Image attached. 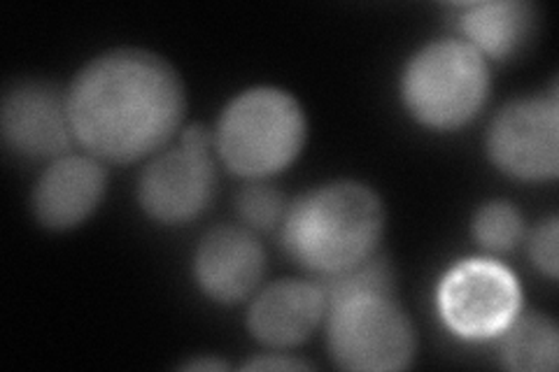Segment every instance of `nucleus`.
Here are the masks:
<instances>
[{
	"instance_id": "obj_1",
	"label": "nucleus",
	"mask_w": 559,
	"mask_h": 372,
	"mask_svg": "<svg viewBox=\"0 0 559 372\" xmlns=\"http://www.w3.org/2000/svg\"><path fill=\"white\" fill-rule=\"evenodd\" d=\"M78 143L108 164L159 152L182 127L187 96L175 68L145 49H112L86 63L68 88Z\"/></svg>"
},
{
	"instance_id": "obj_2",
	"label": "nucleus",
	"mask_w": 559,
	"mask_h": 372,
	"mask_svg": "<svg viewBox=\"0 0 559 372\" xmlns=\"http://www.w3.org/2000/svg\"><path fill=\"white\" fill-rule=\"evenodd\" d=\"M280 228L292 261L329 277L376 254L384 230V207L371 187L349 180L331 182L294 201Z\"/></svg>"
},
{
	"instance_id": "obj_3",
	"label": "nucleus",
	"mask_w": 559,
	"mask_h": 372,
	"mask_svg": "<svg viewBox=\"0 0 559 372\" xmlns=\"http://www.w3.org/2000/svg\"><path fill=\"white\" fill-rule=\"evenodd\" d=\"M306 133L299 100L280 88L257 86L226 105L215 131V145L234 175L264 180L296 161Z\"/></svg>"
},
{
	"instance_id": "obj_4",
	"label": "nucleus",
	"mask_w": 559,
	"mask_h": 372,
	"mask_svg": "<svg viewBox=\"0 0 559 372\" xmlns=\"http://www.w3.org/2000/svg\"><path fill=\"white\" fill-rule=\"evenodd\" d=\"M406 110L429 129L452 131L474 119L489 96V65L464 40H436L415 51L401 77Z\"/></svg>"
},
{
	"instance_id": "obj_5",
	"label": "nucleus",
	"mask_w": 559,
	"mask_h": 372,
	"mask_svg": "<svg viewBox=\"0 0 559 372\" xmlns=\"http://www.w3.org/2000/svg\"><path fill=\"white\" fill-rule=\"evenodd\" d=\"M326 345L343 370L384 372L411 365L417 338L396 296L357 293L326 305Z\"/></svg>"
},
{
	"instance_id": "obj_6",
	"label": "nucleus",
	"mask_w": 559,
	"mask_h": 372,
	"mask_svg": "<svg viewBox=\"0 0 559 372\" xmlns=\"http://www.w3.org/2000/svg\"><path fill=\"white\" fill-rule=\"evenodd\" d=\"M520 303L522 293L513 273L487 259L454 265L439 291L443 322L466 340L501 335L520 314Z\"/></svg>"
},
{
	"instance_id": "obj_7",
	"label": "nucleus",
	"mask_w": 559,
	"mask_h": 372,
	"mask_svg": "<svg viewBox=\"0 0 559 372\" xmlns=\"http://www.w3.org/2000/svg\"><path fill=\"white\" fill-rule=\"evenodd\" d=\"M487 154L506 175L524 182L555 180L559 172L557 92L518 98L497 112L487 131Z\"/></svg>"
},
{
	"instance_id": "obj_8",
	"label": "nucleus",
	"mask_w": 559,
	"mask_h": 372,
	"mask_svg": "<svg viewBox=\"0 0 559 372\" xmlns=\"http://www.w3.org/2000/svg\"><path fill=\"white\" fill-rule=\"evenodd\" d=\"M217 170L203 149L178 147L159 154L140 175L138 201L154 221L197 219L215 199Z\"/></svg>"
},
{
	"instance_id": "obj_9",
	"label": "nucleus",
	"mask_w": 559,
	"mask_h": 372,
	"mask_svg": "<svg viewBox=\"0 0 559 372\" xmlns=\"http://www.w3.org/2000/svg\"><path fill=\"white\" fill-rule=\"evenodd\" d=\"M0 129L10 149L28 158H61L73 145L68 96L55 84L26 80L8 88Z\"/></svg>"
},
{
	"instance_id": "obj_10",
	"label": "nucleus",
	"mask_w": 559,
	"mask_h": 372,
	"mask_svg": "<svg viewBox=\"0 0 559 372\" xmlns=\"http://www.w3.org/2000/svg\"><path fill=\"white\" fill-rule=\"evenodd\" d=\"M264 273L266 252L248 226L207 230L194 256V277L201 291L224 305L250 298Z\"/></svg>"
},
{
	"instance_id": "obj_11",
	"label": "nucleus",
	"mask_w": 559,
	"mask_h": 372,
	"mask_svg": "<svg viewBox=\"0 0 559 372\" xmlns=\"http://www.w3.org/2000/svg\"><path fill=\"white\" fill-rule=\"evenodd\" d=\"M108 172L94 156L66 154L33 189V215L45 228L68 230L90 219L105 196Z\"/></svg>"
},
{
	"instance_id": "obj_12",
	"label": "nucleus",
	"mask_w": 559,
	"mask_h": 372,
	"mask_svg": "<svg viewBox=\"0 0 559 372\" xmlns=\"http://www.w3.org/2000/svg\"><path fill=\"white\" fill-rule=\"evenodd\" d=\"M326 316V296L318 281L280 279L261 289L248 312V328L271 349L306 343Z\"/></svg>"
},
{
	"instance_id": "obj_13",
	"label": "nucleus",
	"mask_w": 559,
	"mask_h": 372,
	"mask_svg": "<svg viewBox=\"0 0 559 372\" xmlns=\"http://www.w3.org/2000/svg\"><path fill=\"white\" fill-rule=\"evenodd\" d=\"M464 43L483 57L509 59L524 49L536 31V8L522 0H487L457 8Z\"/></svg>"
},
{
	"instance_id": "obj_14",
	"label": "nucleus",
	"mask_w": 559,
	"mask_h": 372,
	"mask_svg": "<svg viewBox=\"0 0 559 372\" xmlns=\"http://www.w3.org/2000/svg\"><path fill=\"white\" fill-rule=\"evenodd\" d=\"M503 365L520 372H552L559 361V333L550 316L518 314L503 331Z\"/></svg>"
},
{
	"instance_id": "obj_15",
	"label": "nucleus",
	"mask_w": 559,
	"mask_h": 372,
	"mask_svg": "<svg viewBox=\"0 0 559 372\" xmlns=\"http://www.w3.org/2000/svg\"><path fill=\"white\" fill-rule=\"evenodd\" d=\"M318 285L326 296V305L334 300L357 296V293H390L396 296V277L392 263L384 256H371L355 268H347L343 273L320 277Z\"/></svg>"
},
{
	"instance_id": "obj_16",
	"label": "nucleus",
	"mask_w": 559,
	"mask_h": 372,
	"mask_svg": "<svg viewBox=\"0 0 559 372\" xmlns=\"http://www.w3.org/2000/svg\"><path fill=\"white\" fill-rule=\"evenodd\" d=\"M474 238L489 252H511L522 242L524 221L509 201H489L478 207L471 221Z\"/></svg>"
},
{
	"instance_id": "obj_17",
	"label": "nucleus",
	"mask_w": 559,
	"mask_h": 372,
	"mask_svg": "<svg viewBox=\"0 0 559 372\" xmlns=\"http://www.w3.org/2000/svg\"><path fill=\"white\" fill-rule=\"evenodd\" d=\"M287 201L275 187L264 182H250L236 196V209L245 226L252 230H273L283 226L287 215Z\"/></svg>"
},
{
	"instance_id": "obj_18",
	"label": "nucleus",
	"mask_w": 559,
	"mask_h": 372,
	"mask_svg": "<svg viewBox=\"0 0 559 372\" xmlns=\"http://www.w3.org/2000/svg\"><path fill=\"white\" fill-rule=\"evenodd\" d=\"M557 242H559L557 217H550L544 224H538L530 238V259L536 268L550 279H557V268H559Z\"/></svg>"
},
{
	"instance_id": "obj_19",
	"label": "nucleus",
	"mask_w": 559,
	"mask_h": 372,
	"mask_svg": "<svg viewBox=\"0 0 559 372\" xmlns=\"http://www.w3.org/2000/svg\"><path fill=\"white\" fill-rule=\"evenodd\" d=\"M245 370H310L312 365L301 359H289L285 353H264L242 365Z\"/></svg>"
},
{
	"instance_id": "obj_20",
	"label": "nucleus",
	"mask_w": 559,
	"mask_h": 372,
	"mask_svg": "<svg viewBox=\"0 0 559 372\" xmlns=\"http://www.w3.org/2000/svg\"><path fill=\"white\" fill-rule=\"evenodd\" d=\"M210 143H215V137H210L207 129L199 127V123H194V127H189L182 135V145L189 147V149H203L207 152Z\"/></svg>"
},
{
	"instance_id": "obj_21",
	"label": "nucleus",
	"mask_w": 559,
	"mask_h": 372,
	"mask_svg": "<svg viewBox=\"0 0 559 372\" xmlns=\"http://www.w3.org/2000/svg\"><path fill=\"white\" fill-rule=\"evenodd\" d=\"M182 368L187 370H226L224 361H213V359H199V361H187Z\"/></svg>"
}]
</instances>
